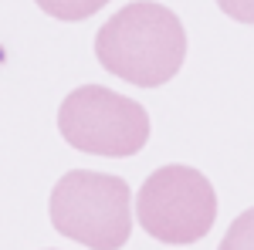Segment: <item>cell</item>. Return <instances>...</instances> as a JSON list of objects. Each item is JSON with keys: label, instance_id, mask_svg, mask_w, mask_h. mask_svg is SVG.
<instances>
[{"label": "cell", "instance_id": "cell-1", "mask_svg": "<svg viewBox=\"0 0 254 250\" xmlns=\"http://www.w3.org/2000/svg\"><path fill=\"white\" fill-rule=\"evenodd\" d=\"M95 58L109 75L139 88H159L187 61V31L170 7L136 0L102 24Z\"/></svg>", "mask_w": 254, "mask_h": 250}, {"label": "cell", "instance_id": "cell-6", "mask_svg": "<svg viewBox=\"0 0 254 250\" xmlns=\"http://www.w3.org/2000/svg\"><path fill=\"white\" fill-rule=\"evenodd\" d=\"M217 250H254V206L244 210L227 227V233H224V240H220Z\"/></svg>", "mask_w": 254, "mask_h": 250}, {"label": "cell", "instance_id": "cell-4", "mask_svg": "<svg viewBox=\"0 0 254 250\" xmlns=\"http://www.w3.org/2000/svg\"><path fill=\"white\" fill-rule=\"evenodd\" d=\"M139 227L159 244H196L217 220V193L193 166H163L142 183L136 196Z\"/></svg>", "mask_w": 254, "mask_h": 250}, {"label": "cell", "instance_id": "cell-3", "mask_svg": "<svg viewBox=\"0 0 254 250\" xmlns=\"http://www.w3.org/2000/svg\"><path fill=\"white\" fill-rule=\"evenodd\" d=\"M58 132L78 152L126 159L149 142V112L112 88L81 85L61 101Z\"/></svg>", "mask_w": 254, "mask_h": 250}, {"label": "cell", "instance_id": "cell-5", "mask_svg": "<svg viewBox=\"0 0 254 250\" xmlns=\"http://www.w3.org/2000/svg\"><path fill=\"white\" fill-rule=\"evenodd\" d=\"M34 3L55 20H85L98 14L109 0H34Z\"/></svg>", "mask_w": 254, "mask_h": 250}, {"label": "cell", "instance_id": "cell-7", "mask_svg": "<svg viewBox=\"0 0 254 250\" xmlns=\"http://www.w3.org/2000/svg\"><path fill=\"white\" fill-rule=\"evenodd\" d=\"M217 7L237 24H254V0H217Z\"/></svg>", "mask_w": 254, "mask_h": 250}, {"label": "cell", "instance_id": "cell-2", "mask_svg": "<svg viewBox=\"0 0 254 250\" xmlns=\"http://www.w3.org/2000/svg\"><path fill=\"white\" fill-rule=\"evenodd\" d=\"M51 223L88 250H122L132 233V193L122 176L71 169L51 190Z\"/></svg>", "mask_w": 254, "mask_h": 250}]
</instances>
